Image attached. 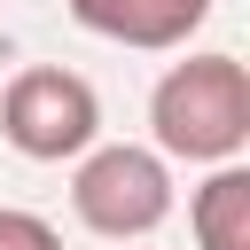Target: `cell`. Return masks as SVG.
I'll return each mask as SVG.
<instances>
[{"label": "cell", "instance_id": "obj_1", "mask_svg": "<svg viewBox=\"0 0 250 250\" xmlns=\"http://www.w3.org/2000/svg\"><path fill=\"white\" fill-rule=\"evenodd\" d=\"M148 125H156V156H188V164H234L250 141V78L234 55H188L156 78L148 94Z\"/></svg>", "mask_w": 250, "mask_h": 250}, {"label": "cell", "instance_id": "obj_2", "mask_svg": "<svg viewBox=\"0 0 250 250\" xmlns=\"http://www.w3.org/2000/svg\"><path fill=\"white\" fill-rule=\"evenodd\" d=\"M70 211L109 242H141L172 219V172H164L156 148H133V141L86 148L78 180H70Z\"/></svg>", "mask_w": 250, "mask_h": 250}, {"label": "cell", "instance_id": "obj_3", "mask_svg": "<svg viewBox=\"0 0 250 250\" xmlns=\"http://www.w3.org/2000/svg\"><path fill=\"white\" fill-rule=\"evenodd\" d=\"M0 133L31 156V164H62V156H86L94 133H102V102L78 70H16L8 94H0Z\"/></svg>", "mask_w": 250, "mask_h": 250}, {"label": "cell", "instance_id": "obj_4", "mask_svg": "<svg viewBox=\"0 0 250 250\" xmlns=\"http://www.w3.org/2000/svg\"><path fill=\"white\" fill-rule=\"evenodd\" d=\"M70 16L117 47L164 55V47H188V31L211 16V0H70Z\"/></svg>", "mask_w": 250, "mask_h": 250}, {"label": "cell", "instance_id": "obj_5", "mask_svg": "<svg viewBox=\"0 0 250 250\" xmlns=\"http://www.w3.org/2000/svg\"><path fill=\"white\" fill-rule=\"evenodd\" d=\"M188 219H195V250H250V172L242 164H219L195 188Z\"/></svg>", "mask_w": 250, "mask_h": 250}, {"label": "cell", "instance_id": "obj_6", "mask_svg": "<svg viewBox=\"0 0 250 250\" xmlns=\"http://www.w3.org/2000/svg\"><path fill=\"white\" fill-rule=\"evenodd\" d=\"M0 250H62V234L39 211H0Z\"/></svg>", "mask_w": 250, "mask_h": 250}]
</instances>
